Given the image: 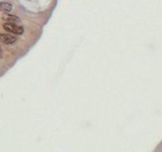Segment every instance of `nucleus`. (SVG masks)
Wrapping results in <instances>:
<instances>
[{
	"label": "nucleus",
	"mask_w": 162,
	"mask_h": 152,
	"mask_svg": "<svg viewBox=\"0 0 162 152\" xmlns=\"http://www.w3.org/2000/svg\"><path fill=\"white\" fill-rule=\"evenodd\" d=\"M2 19L4 20L5 23H11V24H17L18 25L21 22V20L18 16H14V14H10L9 13H5L2 16Z\"/></svg>",
	"instance_id": "f03ea898"
},
{
	"label": "nucleus",
	"mask_w": 162,
	"mask_h": 152,
	"mask_svg": "<svg viewBox=\"0 0 162 152\" xmlns=\"http://www.w3.org/2000/svg\"><path fill=\"white\" fill-rule=\"evenodd\" d=\"M17 41V38L16 37L9 34H0V42L7 44V45H11V44L16 43Z\"/></svg>",
	"instance_id": "7ed1b4c3"
},
{
	"label": "nucleus",
	"mask_w": 162,
	"mask_h": 152,
	"mask_svg": "<svg viewBox=\"0 0 162 152\" xmlns=\"http://www.w3.org/2000/svg\"><path fill=\"white\" fill-rule=\"evenodd\" d=\"M3 28H4L6 31L9 33H11V34L20 35L24 33V28L22 26H19L17 24H11V23H4L3 24Z\"/></svg>",
	"instance_id": "f257e3e1"
},
{
	"label": "nucleus",
	"mask_w": 162,
	"mask_h": 152,
	"mask_svg": "<svg viewBox=\"0 0 162 152\" xmlns=\"http://www.w3.org/2000/svg\"><path fill=\"white\" fill-rule=\"evenodd\" d=\"M3 56H4V53H3L2 48H1V47H0V58H3Z\"/></svg>",
	"instance_id": "39448f33"
},
{
	"label": "nucleus",
	"mask_w": 162,
	"mask_h": 152,
	"mask_svg": "<svg viewBox=\"0 0 162 152\" xmlns=\"http://www.w3.org/2000/svg\"><path fill=\"white\" fill-rule=\"evenodd\" d=\"M13 10V5L9 2H0V12L10 13Z\"/></svg>",
	"instance_id": "20e7f679"
}]
</instances>
